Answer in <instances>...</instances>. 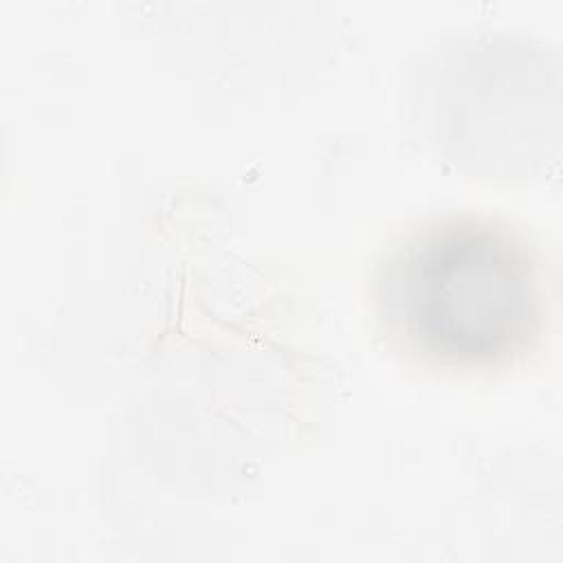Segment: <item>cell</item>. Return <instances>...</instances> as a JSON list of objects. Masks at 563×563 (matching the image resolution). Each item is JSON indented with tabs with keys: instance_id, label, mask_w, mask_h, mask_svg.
Returning a JSON list of instances; mask_svg holds the SVG:
<instances>
[{
	"instance_id": "cell-1",
	"label": "cell",
	"mask_w": 563,
	"mask_h": 563,
	"mask_svg": "<svg viewBox=\"0 0 563 563\" xmlns=\"http://www.w3.org/2000/svg\"><path fill=\"white\" fill-rule=\"evenodd\" d=\"M387 332L446 369H499L526 356L545 328V271L506 222L453 213L424 222L378 268Z\"/></svg>"
}]
</instances>
